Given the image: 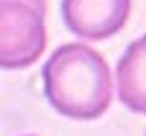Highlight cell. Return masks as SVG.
Segmentation results:
<instances>
[{
    "label": "cell",
    "mask_w": 146,
    "mask_h": 136,
    "mask_svg": "<svg viewBox=\"0 0 146 136\" xmlns=\"http://www.w3.org/2000/svg\"><path fill=\"white\" fill-rule=\"evenodd\" d=\"M44 95L67 118H100L113 100L108 62L85 44L59 46L44 64Z\"/></svg>",
    "instance_id": "obj_1"
},
{
    "label": "cell",
    "mask_w": 146,
    "mask_h": 136,
    "mask_svg": "<svg viewBox=\"0 0 146 136\" xmlns=\"http://www.w3.org/2000/svg\"><path fill=\"white\" fill-rule=\"evenodd\" d=\"M46 0H0V67L21 69L33 64L44 46Z\"/></svg>",
    "instance_id": "obj_2"
},
{
    "label": "cell",
    "mask_w": 146,
    "mask_h": 136,
    "mask_svg": "<svg viewBox=\"0 0 146 136\" xmlns=\"http://www.w3.org/2000/svg\"><path fill=\"white\" fill-rule=\"evenodd\" d=\"M131 13V0H62L64 26L87 41L115 36Z\"/></svg>",
    "instance_id": "obj_3"
},
{
    "label": "cell",
    "mask_w": 146,
    "mask_h": 136,
    "mask_svg": "<svg viewBox=\"0 0 146 136\" xmlns=\"http://www.w3.org/2000/svg\"><path fill=\"white\" fill-rule=\"evenodd\" d=\"M118 100L133 111L146 116V33L136 39L118 62Z\"/></svg>",
    "instance_id": "obj_4"
}]
</instances>
